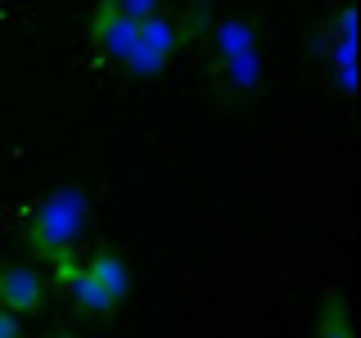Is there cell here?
Instances as JSON below:
<instances>
[{"label":"cell","instance_id":"5b68a950","mask_svg":"<svg viewBox=\"0 0 361 338\" xmlns=\"http://www.w3.org/2000/svg\"><path fill=\"white\" fill-rule=\"evenodd\" d=\"M82 266H86L90 284H95V293L109 302V311L118 315L122 302L131 298V262H127V253L113 248V244H99V248H90V253H82Z\"/></svg>","mask_w":361,"mask_h":338},{"label":"cell","instance_id":"6da1fadb","mask_svg":"<svg viewBox=\"0 0 361 338\" xmlns=\"http://www.w3.org/2000/svg\"><path fill=\"white\" fill-rule=\"evenodd\" d=\"M208 99L217 108H248L262 90V23L248 14H221L203 37Z\"/></svg>","mask_w":361,"mask_h":338},{"label":"cell","instance_id":"7a4b0ae2","mask_svg":"<svg viewBox=\"0 0 361 338\" xmlns=\"http://www.w3.org/2000/svg\"><path fill=\"white\" fill-rule=\"evenodd\" d=\"M86 225H90L86 189L59 185L27 212V221H23V248L32 257H41V262H50L59 253H77V244L86 239Z\"/></svg>","mask_w":361,"mask_h":338},{"label":"cell","instance_id":"8fae6325","mask_svg":"<svg viewBox=\"0 0 361 338\" xmlns=\"http://www.w3.org/2000/svg\"><path fill=\"white\" fill-rule=\"evenodd\" d=\"M45 338H82V334H73V330H68V325H59V330H50Z\"/></svg>","mask_w":361,"mask_h":338},{"label":"cell","instance_id":"ba28073f","mask_svg":"<svg viewBox=\"0 0 361 338\" xmlns=\"http://www.w3.org/2000/svg\"><path fill=\"white\" fill-rule=\"evenodd\" d=\"M316 338H353V320H348L343 293L321 298V311H316Z\"/></svg>","mask_w":361,"mask_h":338},{"label":"cell","instance_id":"3957f363","mask_svg":"<svg viewBox=\"0 0 361 338\" xmlns=\"http://www.w3.org/2000/svg\"><path fill=\"white\" fill-rule=\"evenodd\" d=\"M180 50V37H176V23L172 14H154L145 23H135V37L127 45V54H122V68H127L131 77H158L167 63H172V54Z\"/></svg>","mask_w":361,"mask_h":338},{"label":"cell","instance_id":"30bf717a","mask_svg":"<svg viewBox=\"0 0 361 338\" xmlns=\"http://www.w3.org/2000/svg\"><path fill=\"white\" fill-rule=\"evenodd\" d=\"M0 338H27L23 334V320L14 311H5V307H0Z\"/></svg>","mask_w":361,"mask_h":338},{"label":"cell","instance_id":"52a82bcc","mask_svg":"<svg viewBox=\"0 0 361 338\" xmlns=\"http://www.w3.org/2000/svg\"><path fill=\"white\" fill-rule=\"evenodd\" d=\"M172 23H176L180 45H203L208 27L217 23V5H212V0H185V5L172 14Z\"/></svg>","mask_w":361,"mask_h":338},{"label":"cell","instance_id":"9c48e42d","mask_svg":"<svg viewBox=\"0 0 361 338\" xmlns=\"http://www.w3.org/2000/svg\"><path fill=\"white\" fill-rule=\"evenodd\" d=\"M113 5H118L131 23H145V18L163 14V0H113Z\"/></svg>","mask_w":361,"mask_h":338},{"label":"cell","instance_id":"8992f818","mask_svg":"<svg viewBox=\"0 0 361 338\" xmlns=\"http://www.w3.org/2000/svg\"><path fill=\"white\" fill-rule=\"evenodd\" d=\"M131 37H135V23L122 14L113 0H95V5H90V14H86V45L95 50V59L122 63Z\"/></svg>","mask_w":361,"mask_h":338},{"label":"cell","instance_id":"277c9868","mask_svg":"<svg viewBox=\"0 0 361 338\" xmlns=\"http://www.w3.org/2000/svg\"><path fill=\"white\" fill-rule=\"evenodd\" d=\"M0 307L23 315H41L50 307V280L37 262H0Z\"/></svg>","mask_w":361,"mask_h":338}]
</instances>
